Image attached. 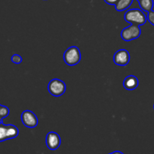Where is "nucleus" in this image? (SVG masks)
Masks as SVG:
<instances>
[{
    "instance_id": "f257e3e1",
    "label": "nucleus",
    "mask_w": 154,
    "mask_h": 154,
    "mask_svg": "<svg viewBox=\"0 0 154 154\" xmlns=\"http://www.w3.org/2000/svg\"><path fill=\"white\" fill-rule=\"evenodd\" d=\"M124 19L128 23L139 26L144 25L147 20L145 13L138 8H131L128 10L124 14Z\"/></svg>"
},
{
    "instance_id": "f03ea898",
    "label": "nucleus",
    "mask_w": 154,
    "mask_h": 154,
    "mask_svg": "<svg viewBox=\"0 0 154 154\" xmlns=\"http://www.w3.org/2000/svg\"><path fill=\"white\" fill-rule=\"evenodd\" d=\"M63 60L68 66H75L81 60V52L76 46H71L68 48L63 53Z\"/></svg>"
},
{
    "instance_id": "7ed1b4c3",
    "label": "nucleus",
    "mask_w": 154,
    "mask_h": 154,
    "mask_svg": "<svg viewBox=\"0 0 154 154\" xmlns=\"http://www.w3.org/2000/svg\"><path fill=\"white\" fill-rule=\"evenodd\" d=\"M19 134V129L12 124L5 125L0 122V142L14 139Z\"/></svg>"
},
{
    "instance_id": "20e7f679",
    "label": "nucleus",
    "mask_w": 154,
    "mask_h": 154,
    "mask_svg": "<svg viewBox=\"0 0 154 154\" xmlns=\"http://www.w3.org/2000/svg\"><path fill=\"white\" fill-rule=\"evenodd\" d=\"M66 84L59 79H53L48 85V92L54 97H60L66 91Z\"/></svg>"
},
{
    "instance_id": "39448f33",
    "label": "nucleus",
    "mask_w": 154,
    "mask_h": 154,
    "mask_svg": "<svg viewBox=\"0 0 154 154\" xmlns=\"http://www.w3.org/2000/svg\"><path fill=\"white\" fill-rule=\"evenodd\" d=\"M140 34H141V30L140 29V26L131 24L122 29L121 32V38L125 42H130V41L139 38Z\"/></svg>"
},
{
    "instance_id": "423d86ee",
    "label": "nucleus",
    "mask_w": 154,
    "mask_h": 154,
    "mask_svg": "<svg viewBox=\"0 0 154 154\" xmlns=\"http://www.w3.org/2000/svg\"><path fill=\"white\" fill-rule=\"evenodd\" d=\"M20 119L23 125L29 128H33L38 125V120L36 115L32 111L26 109L23 111L20 116Z\"/></svg>"
},
{
    "instance_id": "0eeeda50",
    "label": "nucleus",
    "mask_w": 154,
    "mask_h": 154,
    "mask_svg": "<svg viewBox=\"0 0 154 154\" xmlns=\"http://www.w3.org/2000/svg\"><path fill=\"white\" fill-rule=\"evenodd\" d=\"M45 143L47 147L51 150H56L61 143L60 137L57 132L50 131L45 137Z\"/></svg>"
},
{
    "instance_id": "6e6552de",
    "label": "nucleus",
    "mask_w": 154,
    "mask_h": 154,
    "mask_svg": "<svg viewBox=\"0 0 154 154\" xmlns=\"http://www.w3.org/2000/svg\"><path fill=\"white\" fill-rule=\"evenodd\" d=\"M130 61V54L126 49H119L113 55V62L117 66H126Z\"/></svg>"
},
{
    "instance_id": "1a4fd4ad",
    "label": "nucleus",
    "mask_w": 154,
    "mask_h": 154,
    "mask_svg": "<svg viewBox=\"0 0 154 154\" xmlns=\"http://www.w3.org/2000/svg\"><path fill=\"white\" fill-rule=\"evenodd\" d=\"M138 85V79L134 75H128L123 80V87L128 91H133L137 88Z\"/></svg>"
},
{
    "instance_id": "9d476101",
    "label": "nucleus",
    "mask_w": 154,
    "mask_h": 154,
    "mask_svg": "<svg viewBox=\"0 0 154 154\" xmlns=\"http://www.w3.org/2000/svg\"><path fill=\"white\" fill-rule=\"evenodd\" d=\"M134 0H118L115 5V8L117 11H123L128 9L132 4Z\"/></svg>"
},
{
    "instance_id": "9b49d317",
    "label": "nucleus",
    "mask_w": 154,
    "mask_h": 154,
    "mask_svg": "<svg viewBox=\"0 0 154 154\" xmlns=\"http://www.w3.org/2000/svg\"><path fill=\"white\" fill-rule=\"evenodd\" d=\"M138 3L142 11L147 13L152 11L154 5L153 0H140L138 2Z\"/></svg>"
},
{
    "instance_id": "f8f14e48",
    "label": "nucleus",
    "mask_w": 154,
    "mask_h": 154,
    "mask_svg": "<svg viewBox=\"0 0 154 154\" xmlns=\"http://www.w3.org/2000/svg\"><path fill=\"white\" fill-rule=\"evenodd\" d=\"M10 110L6 106L0 104V122H2L4 118L7 117L9 115Z\"/></svg>"
},
{
    "instance_id": "ddd939ff",
    "label": "nucleus",
    "mask_w": 154,
    "mask_h": 154,
    "mask_svg": "<svg viewBox=\"0 0 154 154\" xmlns=\"http://www.w3.org/2000/svg\"><path fill=\"white\" fill-rule=\"evenodd\" d=\"M11 60L12 63H15V64H20L22 62V60H23V58H22V57L20 55L15 54L11 56Z\"/></svg>"
},
{
    "instance_id": "4468645a",
    "label": "nucleus",
    "mask_w": 154,
    "mask_h": 154,
    "mask_svg": "<svg viewBox=\"0 0 154 154\" xmlns=\"http://www.w3.org/2000/svg\"><path fill=\"white\" fill-rule=\"evenodd\" d=\"M146 19L148 20V21L154 26V11H150L147 13V16H146Z\"/></svg>"
},
{
    "instance_id": "2eb2a0df",
    "label": "nucleus",
    "mask_w": 154,
    "mask_h": 154,
    "mask_svg": "<svg viewBox=\"0 0 154 154\" xmlns=\"http://www.w3.org/2000/svg\"><path fill=\"white\" fill-rule=\"evenodd\" d=\"M118 0H104V2L109 5H115Z\"/></svg>"
},
{
    "instance_id": "dca6fc26",
    "label": "nucleus",
    "mask_w": 154,
    "mask_h": 154,
    "mask_svg": "<svg viewBox=\"0 0 154 154\" xmlns=\"http://www.w3.org/2000/svg\"><path fill=\"white\" fill-rule=\"evenodd\" d=\"M109 154H124L123 152H121V151H114V152H110V153H109Z\"/></svg>"
},
{
    "instance_id": "f3484780",
    "label": "nucleus",
    "mask_w": 154,
    "mask_h": 154,
    "mask_svg": "<svg viewBox=\"0 0 154 154\" xmlns=\"http://www.w3.org/2000/svg\"><path fill=\"white\" fill-rule=\"evenodd\" d=\"M137 2H139V1H140V0H137Z\"/></svg>"
},
{
    "instance_id": "a211bd4d",
    "label": "nucleus",
    "mask_w": 154,
    "mask_h": 154,
    "mask_svg": "<svg viewBox=\"0 0 154 154\" xmlns=\"http://www.w3.org/2000/svg\"><path fill=\"white\" fill-rule=\"evenodd\" d=\"M153 109H154V105H153Z\"/></svg>"
},
{
    "instance_id": "6ab92c4d",
    "label": "nucleus",
    "mask_w": 154,
    "mask_h": 154,
    "mask_svg": "<svg viewBox=\"0 0 154 154\" xmlns=\"http://www.w3.org/2000/svg\"><path fill=\"white\" fill-rule=\"evenodd\" d=\"M45 1H47V0H45Z\"/></svg>"
}]
</instances>
